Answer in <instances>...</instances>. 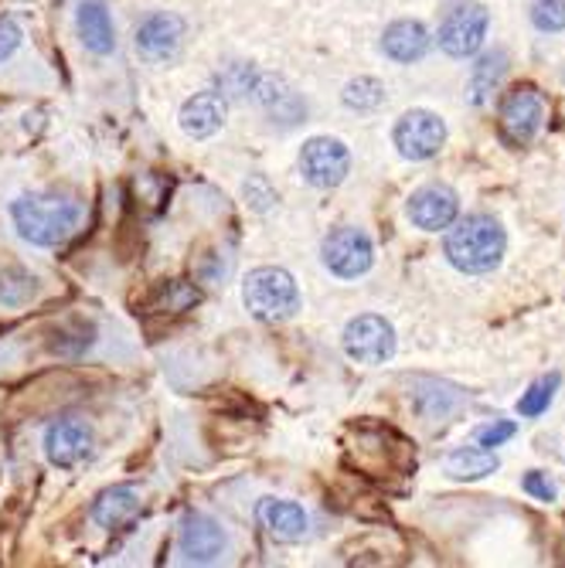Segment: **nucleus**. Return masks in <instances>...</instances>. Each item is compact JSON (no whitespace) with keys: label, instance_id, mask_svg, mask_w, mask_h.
<instances>
[{"label":"nucleus","instance_id":"nucleus-1","mask_svg":"<svg viewBox=\"0 0 565 568\" xmlns=\"http://www.w3.org/2000/svg\"><path fill=\"white\" fill-rule=\"evenodd\" d=\"M14 229L24 242L38 248H55L73 235L82 222V208L62 194H21L11 204Z\"/></svg>","mask_w":565,"mask_h":568},{"label":"nucleus","instance_id":"nucleus-2","mask_svg":"<svg viewBox=\"0 0 565 568\" xmlns=\"http://www.w3.org/2000/svg\"><path fill=\"white\" fill-rule=\"evenodd\" d=\"M505 248H508V235H505L501 222L490 215H467L446 235V259L470 276L490 272L494 266H501Z\"/></svg>","mask_w":565,"mask_h":568},{"label":"nucleus","instance_id":"nucleus-3","mask_svg":"<svg viewBox=\"0 0 565 568\" xmlns=\"http://www.w3.org/2000/svg\"><path fill=\"white\" fill-rule=\"evenodd\" d=\"M242 303L250 310V316H256L263 324L290 321L300 310L297 279L282 266H259L242 279Z\"/></svg>","mask_w":565,"mask_h":568},{"label":"nucleus","instance_id":"nucleus-4","mask_svg":"<svg viewBox=\"0 0 565 568\" xmlns=\"http://www.w3.org/2000/svg\"><path fill=\"white\" fill-rule=\"evenodd\" d=\"M344 354L358 365H385L396 354V327L378 313L351 316L341 334Z\"/></svg>","mask_w":565,"mask_h":568},{"label":"nucleus","instance_id":"nucleus-5","mask_svg":"<svg viewBox=\"0 0 565 568\" xmlns=\"http://www.w3.org/2000/svg\"><path fill=\"white\" fill-rule=\"evenodd\" d=\"M321 259L337 279H358L372 269L375 263V245L368 232L355 225H337L324 235L321 242Z\"/></svg>","mask_w":565,"mask_h":568},{"label":"nucleus","instance_id":"nucleus-6","mask_svg":"<svg viewBox=\"0 0 565 568\" xmlns=\"http://www.w3.org/2000/svg\"><path fill=\"white\" fill-rule=\"evenodd\" d=\"M297 167L310 188L331 191V188L344 185V177L351 174V151L337 136H313L300 147Z\"/></svg>","mask_w":565,"mask_h":568},{"label":"nucleus","instance_id":"nucleus-7","mask_svg":"<svg viewBox=\"0 0 565 568\" xmlns=\"http://www.w3.org/2000/svg\"><path fill=\"white\" fill-rule=\"evenodd\" d=\"M487 24H490V14L484 4H477V0H461V4H453L446 11L436 42L450 58H470L487 38Z\"/></svg>","mask_w":565,"mask_h":568},{"label":"nucleus","instance_id":"nucleus-8","mask_svg":"<svg viewBox=\"0 0 565 568\" xmlns=\"http://www.w3.org/2000/svg\"><path fill=\"white\" fill-rule=\"evenodd\" d=\"M545 123V96L535 86H514L505 102H501V136L511 147H524L532 144L535 133Z\"/></svg>","mask_w":565,"mask_h":568},{"label":"nucleus","instance_id":"nucleus-9","mask_svg":"<svg viewBox=\"0 0 565 568\" xmlns=\"http://www.w3.org/2000/svg\"><path fill=\"white\" fill-rule=\"evenodd\" d=\"M392 144L406 160H433L446 144V123L430 110H409L392 130Z\"/></svg>","mask_w":565,"mask_h":568},{"label":"nucleus","instance_id":"nucleus-10","mask_svg":"<svg viewBox=\"0 0 565 568\" xmlns=\"http://www.w3.org/2000/svg\"><path fill=\"white\" fill-rule=\"evenodd\" d=\"M225 552H229V535H225V527L215 517L191 511L181 521L178 555H181L185 565H215V561L225 558Z\"/></svg>","mask_w":565,"mask_h":568},{"label":"nucleus","instance_id":"nucleus-11","mask_svg":"<svg viewBox=\"0 0 565 568\" xmlns=\"http://www.w3.org/2000/svg\"><path fill=\"white\" fill-rule=\"evenodd\" d=\"M89 453H92V430L82 419L68 415V419L52 422L45 430V456L52 467L76 470Z\"/></svg>","mask_w":565,"mask_h":568},{"label":"nucleus","instance_id":"nucleus-12","mask_svg":"<svg viewBox=\"0 0 565 568\" xmlns=\"http://www.w3.org/2000/svg\"><path fill=\"white\" fill-rule=\"evenodd\" d=\"M406 215L422 232H443L456 222V215H461V198H456V191L446 185H426V188L412 191Z\"/></svg>","mask_w":565,"mask_h":568},{"label":"nucleus","instance_id":"nucleus-13","mask_svg":"<svg viewBox=\"0 0 565 568\" xmlns=\"http://www.w3.org/2000/svg\"><path fill=\"white\" fill-rule=\"evenodd\" d=\"M273 123L279 126H297L303 116H307V102L303 96L282 79V76H273V73H256L253 79V92H250Z\"/></svg>","mask_w":565,"mask_h":568},{"label":"nucleus","instance_id":"nucleus-14","mask_svg":"<svg viewBox=\"0 0 565 568\" xmlns=\"http://www.w3.org/2000/svg\"><path fill=\"white\" fill-rule=\"evenodd\" d=\"M256 524L279 545H297L310 531L307 511L297 501H287V497H263L256 504Z\"/></svg>","mask_w":565,"mask_h":568},{"label":"nucleus","instance_id":"nucleus-15","mask_svg":"<svg viewBox=\"0 0 565 568\" xmlns=\"http://www.w3.org/2000/svg\"><path fill=\"white\" fill-rule=\"evenodd\" d=\"M185 42V18L170 11H154L136 27V52L147 62H167L178 55Z\"/></svg>","mask_w":565,"mask_h":568},{"label":"nucleus","instance_id":"nucleus-16","mask_svg":"<svg viewBox=\"0 0 565 568\" xmlns=\"http://www.w3.org/2000/svg\"><path fill=\"white\" fill-rule=\"evenodd\" d=\"M140 508H144V497L136 483H113L92 501V524L102 531H120L136 521Z\"/></svg>","mask_w":565,"mask_h":568},{"label":"nucleus","instance_id":"nucleus-17","mask_svg":"<svg viewBox=\"0 0 565 568\" xmlns=\"http://www.w3.org/2000/svg\"><path fill=\"white\" fill-rule=\"evenodd\" d=\"M76 34L86 52L92 55H113L117 52V24L110 8L102 0H79L76 4Z\"/></svg>","mask_w":565,"mask_h":568},{"label":"nucleus","instance_id":"nucleus-18","mask_svg":"<svg viewBox=\"0 0 565 568\" xmlns=\"http://www.w3.org/2000/svg\"><path fill=\"white\" fill-rule=\"evenodd\" d=\"M178 123H181L185 136H191V140L215 136L225 126V99L219 92H198V96H191L181 105Z\"/></svg>","mask_w":565,"mask_h":568},{"label":"nucleus","instance_id":"nucleus-19","mask_svg":"<svg viewBox=\"0 0 565 568\" xmlns=\"http://www.w3.org/2000/svg\"><path fill=\"white\" fill-rule=\"evenodd\" d=\"M381 52L399 62V65H412L422 55L430 52V31L422 21H396L388 24L381 34Z\"/></svg>","mask_w":565,"mask_h":568},{"label":"nucleus","instance_id":"nucleus-20","mask_svg":"<svg viewBox=\"0 0 565 568\" xmlns=\"http://www.w3.org/2000/svg\"><path fill=\"white\" fill-rule=\"evenodd\" d=\"M508 73V52L505 48H494V52H484L477 58V65L470 68V82H467V102L470 105H484L490 99V92L501 86Z\"/></svg>","mask_w":565,"mask_h":568},{"label":"nucleus","instance_id":"nucleus-21","mask_svg":"<svg viewBox=\"0 0 565 568\" xmlns=\"http://www.w3.org/2000/svg\"><path fill=\"white\" fill-rule=\"evenodd\" d=\"M498 467H501V459L494 456V449H484L477 443L474 446H456L446 456V474L456 477V480H484Z\"/></svg>","mask_w":565,"mask_h":568},{"label":"nucleus","instance_id":"nucleus-22","mask_svg":"<svg viewBox=\"0 0 565 568\" xmlns=\"http://www.w3.org/2000/svg\"><path fill=\"white\" fill-rule=\"evenodd\" d=\"M34 297H38V276L21 269V266H8L4 272H0V307H24L31 303Z\"/></svg>","mask_w":565,"mask_h":568},{"label":"nucleus","instance_id":"nucleus-23","mask_svg":"<svg viewBox=\"0 0 565 568\" xmlns=\"http://www.w3.org/2000/svg\"><path fill=\"white\" fill-rule=\"evenodd\" d=\"M201 303V293L191 287L185 279H170V282H160L154 290V313H185V310H195Z\"/></svg>","mask_w":565,"mask_h":568},{"label":"nucleus","instance_id":"nucleus-24","mask_svg":"<svg viewBox=\"0 0 565 568\" xmlns=\"http://www.w3.org/2000/svg\"><path fill=\"white\" fill-rule=\"evenodd\" d=\"M344 105L347 110H355V113H375L378 105L385 102V86L372 76H358V79H351L341 92Z\"/></svg>","mask_w":565,"mask_h":568},{"label":"nucleus","instance_id":"nucleus-25","mask_svg":"<svg viewBox=\"0 0 565 568\" xmlns=\"http://www.w3.org/2000/svg\"><path fill=\"white\" fill-rule=\"evenodd\" d=\"M96 344V327L89 321H76L68 327H58L55 331V341H52V350L62 354V358H82V354Z\"/></svg>","mask_w":565,"mask_h":568},{"label":"nucleus","instance_id":"nucleus-26","mask_svg":"<svg viewBox=\"0 0 565 568\" xmlns=\"http://www.w3.org/2000/svg\"><path fill=\"white\" fill-rule=\"evenodd\" d=\"M558 385H562V375H558V371L539 378L532 388H528V392H521V399H518V415H524V419H539L542 412H549V405H552V399H555V392H558Z\"/></svg>","mask_w":565,"mask_h":568},{"label":"nucleus","instance_id":"nucleus-27","mask_svg":"<svg viewBox=\"0 0 565 568\" xmlns=\"http://www.w3.org/2000/svg\"><path fill=\"white\" fill-rule=\"evenodd\" d=\"M532 24L545 34L565 31V0H535L532 4Z\"/></svg>","mask_w":565,"mask_h":568},{"label":"nucleus","instance_id":"nucleus-28","mask_svg":"<svg viewBox=\"0 0 565 568\" xmlns=\"http://www.w3.org/2000/svg\"><path fill=\"white\" fill-rule=\"evenodd\" d=\"M514 433H518L514 422H487V425H480V430L474 433V443L484 446V449H494V446H505Z\"/></svg>","mask_w":565,"mask_h":568},{"label":"nucleus","instance_id":"nucleus-29","mask_svg":"<svg viewBox=\"0 0 565 568\" xmlns=\"http://www.w3.org/2000/svg\"><path fill=\"white\" fill-rule=\"evenodd\" d=\"M521 487H524V493H532L535 501H545V504H552L555 497H558V487L549 480V474H542V470H528L524 474V480H521Z\"/></svg>","mask_w":565,"mask_h":568},{"label":"nucleus","instance_id":"nucleus-30","mask_svg":"<svg viewBox=\"0 0 565 568\" xmlns=\"http://www.w3.org/2000/svg\"><path fill=\"white\" fill-rule=\"evenodd\" d=\"M24 42V31L14 18H0V62H8Z\"/></svg>","mask_w":565,"mask_h":568}]
</instances>
